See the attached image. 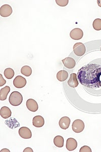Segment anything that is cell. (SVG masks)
Instances as JSON below:
<instances>
[{
    "label": "cell",
    "mask_w": 101,
    "mask_h": 152,
    "mask_svg": "<svg viewBox=\"0 0 101 152\" xmlns=\"http://www.w3.org/2000/svg\"><path fill=\"white\" fill-rule=\"evenodd\" d=\"M78 78L81 84L86 88L100 91L101 89V66L89 64L83 66L79 70Z\"/></svg>",
    "instance_id": "cell-1"
},
{
    "label": "cell",
    "mask_w": 101,
    "mask_h": 152,
    "mask_svg": "<svg viewBox=\"0 0 101 152\" xmlns=\"http://www.w3.org/2000/svg\"><path fill=\"white\" fill-rule=\"evenodd\" d=\"M9 101L11 105L18 106L23 102V95L19 92H13L9 96Z\"/></svg>",
    "instance_id": "cell-2"
},
{
    "label": "cell",
    "mask_w": 101,
    "mask_h": 152,
    "mask_svg": "<svg viewBox=\"0 0 101 152\" xmlns=\"http://www.w3.org/2000/svg\"><path fill=\"white\" fill-rule=\"evenodd\" d=\"M73 52L76 56H84L86 52L85 45L84 44L79 42L75 44L73 46Z\"/></svg>",
    "instance_id": "cell-3"
},
{
    "label": "cell",
    "mask_w": 101,
    "mask_h": 152,
    "mask_svg": "<svg viewBox=\"0 0 101 152\" xmlns=\"http://www.w3.org/2000/svg\"><path fill=\"white\" fill-rule=\"evenodd\" d=\"M85 125L81 120L77 119L74 121L72 123V130L76 133H81L84 129Z\"/></svg>",
    "instance_id": "cell-4"
},
{
    "label": "cell",
    "mask_w": 101,
    "mask_h": 152,
    "mask_svg": "<svg viewBox=\"0 0 101 152\" xmlns=\"http://www.w3.org/2000/svg\"><path fill=\"white\" fill-rule=\"evenodd\" d=\"M84 36V32L79 28H76L70 31V36L74 40H81Z\"/></svg>",
    "instance_id": "cell-5"
},
{
    "label": "cell",
    "mask_w": 101,
    "mask_h": 152,
    "mask_svg": "<svg viewBox=\"0 0 101 152\" xmlns=\"http://www.w3.org/2000/svg\"><path fill=\"white\" fill-rule=\"evenodd\" d=\"M12 7L10 6L5 4L2 6L0 8V15L2 17L7 18L12 14Z\"/></svg>",
    "instance_id": "cell-6"
},
{
    "label": "cell",
    "mask_w": 101,
    "mask_h": 152,
    "mask_svg": "<svg viewBox=\"0 0 101 152\" xmlns=\"http://www.w3.org/2000/svg\"><path fill=\"white\" fill-rule=\"evenodd\" d=\"M13 84L16 88H22L26 84V80L22 76H17L13 80Z\"/></svg>",
    "instance_id": "cell-7"
},
{
    "label": "cell",
    "mask_w": 101,
    "mask_h": 152,
    "mask_svg": "<svg viewBox=\"0 0 101 152\" xmlns=\"http://www.w3.org/2000/svg\"><path fill=\"white\" fill-rule=\"evenodd\" d=\"M19 134L20 137L24 139H29L32 137L31 130L26 127H23L19 129Z\"/></svg>",
    "instance_id": "cell-8"
},
{
    "label": "cell",
    "mask_w": 101,
    "mask_h": 152,
    "mask_svg": "<svg viewBox=\"0 0 101 152\" xmlns=\"http://www.w3.org/2000/svg\"><path fill=\"white\" fill-rule=\"evenodd\" d=\"M62 62L64 66L68 69H73L76 65V61L72 57H66L62 60Z\"/></svg>",
    "instance_id": "cell-9"
},
{
    "label": "cell",
    "mask_w": 101,
    "mask_h": 152,
    "mask_svg": "<svg viewBox=\"0 0 101 152\" xmlns=\"http://www.w3.org/2000/svg\"><path fill=\"white\" fill-rule=\"evenodd\" d=\"M26 107L31 112H36L38 111L39 106L38 103L36 100L33 99H29L26 102Z\"/></svg>",
    "instance_id": "cell-10"
},
{
    "label": "cell",
    "mask_w": 101,
    "mask_h": 152,
    "mask_svg": "<svg viewBox=\"0 0 101 152\" xmlns=\"http://www.w3.org/2000/svg\"><path fill=\"white\" fill-rule=\"evenodd\" d=\"M33 126L38 128L41 127L45 124V120L42 116H35L33 118Z\"/></svg>",
    "instance_id": "cell-11"
},
{
    "label": "cell",
    "mask_w": 101,
    "mask_h": 152,
    "mask_svg": "<svg viewBox=\"0 0 101 152\" xmlns=\"http://www.w3.org/2000/svg\"><path fill=\"white\" fill-rule=\"evenodd\" d=\"M66 149L69 151L74 150L77 147V141L74 138H68L66 141Z\"/></svg>",
    "instance_id": "cell-12"
},
{
    "label": "cell",
    "mask_w": 101,
    "mask_h": 152,
    "mask_svg": "<svg viewBox=\"0 0 101 152\" xmlns=\"http://www.w3.org/2000/svg\"><path fill=\"white\" fill-rule=\"evenodd\" d=\"M68 84L71 88H76L78 86V82L76 73H72L70 75V78L68 81Z\"/></svg>",
    "instance_id": "cell-13"
},
{
    "label": "cell",
    "mask_w": 101,
    "mask_h": 152,
    "mask_svg": "<svg viewBox=\"0 0 101 152\" xmlns=\"http://www.w3.org/2000/svg\"><path fill=\"white\" fill-rule=\"evenodd\" d=\"M70 124V119L68 117H63L60 119L59 121V126L63 129H67L69 128Z\"/></svg>",
    "instance_id": "cell-14"
},
{
    "label": "cell",
    "mask_w": 101,
    "mask_h": 152,
    "mask_svg": "<svg viewBox=\"0 0 101 152\" xmlns=\"http://www.w3.org/2000/svg\"><path fill=\"white\" fill-rule=\"evenodd\" d=\"M5 123L6 125H7V126H8V127L12 129L17 128L20 126L19 122L14 118H10L8 120H6Z\"/></svg>",
    "instance_id": "cell-15"
},
{
    "label": "cell",
    "mask_w": 101,
    "mask_h": 152,
    "mask_svg": "<svg viewBox=\"0 0 101 152\" xmlns=\"http://www.w3.org/2000/svg\"><path fill=\"white\" fill-rule=\"evenodd\" d=\"M0 115L3 118L7 119L11 116L12 112L7 107H3L0 110Z\"/></svg>",
    "instance_id": "cell-16"
},
{
    "label": "cell",
    "mask_w": 101,
    "mask_h": 152,
    "mask_svg": "<svg viewBox=\"0 0 101 152\" xmlns=\"http://www.w3.org/2000/svg\"><path fill=\"white\" fill-rule=\"evenodd\" d=\"M10 91V88L8 86L1 88L0 90V100H5L7 99V96Z\"/></svg>",
    "instance_id": "cell-17"
},
{
    "label": "cell",
    "mask_w": 101,
    "mask_h": 152,
    "mask_svg": "<svg viewBox=\"0 0 101 152\" xmlns=\"http://www.w3.org/2000/svg\"><path fill=\"white\" fill-rule=\"evenodd\" d=\"M56 77L58 81L63 82L68 77V73L65 70H61L57 73Z\"/></svg>",
    "instance_id": "cell-18"
},
{
    "label": "cell",
    "mask_w": 101,
    "mask_h": 152,
    "mask_svg": "<svg viewBox=\"0 0 101 152\" xmlns=\"http://www.w3.org/2000/svg\"><path fill=\"white\" fill-rule=\"evenodd\" d=\"M54 143L56 147L62 148L64 146V138L62 136L57 135L54 139Z\"/></svg>",
    "instance_id": "cell-19"
},
{
    "label": "cell",
    "mask_w": 101,
    "mask_h": 152,
    "mask_svg": "<svg viewBox=\"0 0 101 152\" xmlns=\"http://www.w3.org/2000/svg\"><path fill=\"white\" fill-rule=\"evenodd\" d=\"M21 73L25 76L29 77L32 74V69L29 66H23L21 69Z\"/></svg>",
    "instance_id": "cell-20"
},
{
    "label": "cell",
    "mask_w": 101,
    "mask_h": 152,
    "mask_svg": "<svg viewBox=\"0 0 101 152\" xmlns=\"http://www.w3.org/2000/svg\"><path fill=\"white\" fill-rule=\"evenodd\" d=\"M4 76L8 79H11L14 76V71L11 68H7L4 71Z\"/></svg>",
    "instance_id": "cell-21"
},
{
    "label": "cell",
    "mask_w": 101,
    "mask_h": 152,
    "mask_svg": "<svg viewBox=\"0 0 101 152\" xmlns=\"http://www.w3.org/2000/svg\"><path fill=\"white\" fill-rule=\"evenodd\" d=\"M93 28L96 31L101 30V19L97 18L94 19L93 23Z\"/></svg>",
    "instance_id": "cell-22"
},
{
    "label": "cell",
    "mask_w": 101,
    "mask_h": 152,
    "mask_svg": "<svg viewBox=\"0 0 101 152\" xmlns=\"http://www.w3.org/2000/svg\"><path fill=\"white\" fill-rule=\"evenodd\" d=\"M68 0H56L57 4L61 7H65L68 3Z\"/></svg>",
    "instance_id": "cell-23"
},
{
    "label": "cell",
    "mask_w": 101,
    "mask_h": 152,
    "mask_svg": "<svg viewBox=\"0 0 101 152\" xmlns=\"http://www.w3.org/2000/svg\"><path fill=\"white\" fill-rule=\"evenodd\" d=\"M80 152H92V150L89 146L87 145H84L81 148L80 150Z\"/></svg>",
    "instance_id": "cell-24"
},
{
    "label": "cell",
    "mask_w": 101,
    "mask_h": 152,
    "mask_svg": "<svg viewBox=\"0 0 101 152\" xmlns=\"http://www.w3.org/2000/svg\"><path fill=\"white\" fill-rule=\"evenodd\" d=\"M0 78H1V79H0V86H3L5 84L6 81L3 78L2 74L0 75Z\"/></svg>",
    "instance_id": "cell-25"
},
{
    "label": "cell",
    "mask_w": 101,
    "mask_h": 152,
    "mask_svg": "<svg viewBox=\"0 0 101 152\" xmlns=\"http://www.w3.org/2000/svg\"><path fill=\"white\" fill-rule=\"evenodd\" d=\"M23 152H33V149H31V148H26L24 151H23Z\"/></svg>",
    "instance_id": "cell-26"
},
{
    "label": "cell",
    "mask_w": 101,
    "mask_h": 152,
    "mask_svg": "<svg viewBox=\"0 0 101 152\" xmlns=\"http://www.w3.org/2000/svg\"><path fill=\"white\" fill-rule=\"evenodd\" d=\"M97 3H98V5L99 7H101V0H98L97 1Z\"/></svg>",
    "instance_id": "cell-27"
},
{
    "label": "cell",
    "mask_w": 101,
    "mask_h": 152,
    "mask_svg": "<svg viewBox=\"0 0 101 152\" xmlns=\"http://www.w3.org/2000/svg\"><path fill=\"white\" fill-rule=\"evenodd\" d=\"M3 151H7V152H10V151L8 150H7V149H5L4 150H1V152H3Z\"/></svg>",
    "instance_id": "cell-28"
},
{
    "label": "cell",
    "mask_w": 101,
    "mask_h": 152,
    "mask_svg": "<svg viewBox=\"0 0 101 152\" xmlns=\"http://www.w3.org/2000/svg\"></svg>",
    "instance_id": "cell-29"
}]
</instances>
